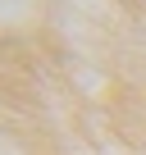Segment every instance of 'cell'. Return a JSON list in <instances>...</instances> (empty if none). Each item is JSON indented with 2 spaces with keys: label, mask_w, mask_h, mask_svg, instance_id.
I'll list each match as a JSON object with an SVG mask.
<instances>
[]
</instances>
